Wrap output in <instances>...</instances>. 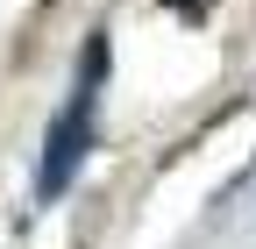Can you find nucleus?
I'll use <instances>...</instances> for the list:
<instances>
[{
	"label": "nucleus",
	"mask_w": 256,
	"mask_h": 249,
	"mask_svg": "<svg viewBox=\"0 0 256 249\" xmlns=\"http://www.w3.org/2000/svg\"><path fill=\"white\" fill-rule=\"evenodd\" d=\"M92 100H100V92H72V107L43 128V164H36V200L43 206L72 192V178H78L86 150H92Z\"/></svg>",
	"instance_id": "obj_1"
},
{
	"label": "nucleus",
	"mask_w": 256,
	"mask_h": 249,
	"mask_svg": "<svg viewBox=\"0 0 256 249\" xmlns=\"http://www.w3.org/2000/svg\"><path fill=\"white\" fill-rule=\"evenodd\" d=\"M100 86H107V28H92L78 50V92H100Z\"/></svg>",
	"instance_id": "obj_2"
},
{
	"label": "nucleus",
	"mask_w": 256,
	"mask_h": 249,
	"mask_svg": "<svg viewBox=\"0 0 256 249\" xmlns=\"http://www.w3.org/2000/svg\"><path fill=\"white\" fill-rule=\"evenodd\" d=\"M164 8H171L178 22H206V14H214V0H164Z\"/></svg>",
	"instance_id": "obj_3"
}]
</instances>
